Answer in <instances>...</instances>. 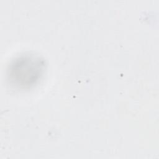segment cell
<instances>
[{
    "mask_svg": "<svg viewBox=\"0 0 159 159\" xmlns=\"http://www.w3.org/2000/svg\"><path fill=\"white\" fill-rule=\"evenodd\" d=\"M45 63L40 57L33 54L21 55L12 60L7 68L9 82L21 88L34 85L40 78Z\"/></svg>",
    "mask_w": 159,
    "mask_h": 159,
    "instance_id": "1",
    "label": "cell"
}]
</instances>
